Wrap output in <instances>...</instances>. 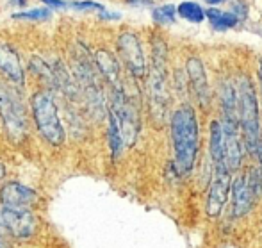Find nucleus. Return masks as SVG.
Listing matches in <instances>:
<instances>
[{"label": "nucleus", "mask_w": 262, "mask_h": 248, "mask_svg": "<svg viewBox=\"0 0 262 248\" xmlns=\"http://www.w3.org/2000/svg\"><path fill=\"white\" fill-rule=\"evenodd\" d=\"M169 129L175 152V170L179 175H187L198 155V120L194 107L189 104L177 107L171 113Z\"/></svg>", "instance_id": "f257e3e1"}, {"label": "nucleus", "mask_w": 262, "mask_h": 248, "mask_svg": "<svg viewBox=\"0 0 262 248\" xmlns=\"http://www.w3.org/2000/svg\"><path fill=\"white\" fill-rule=\"evenodd\" d=\"M239 93V127H241L243 143L245 150L252 157H257L260 136V114H259V100L252 79L246 75L239 77L237 82Z\"/></svg>", "instance_id": "f03ea898"}, {"label": "nucleus", "mask_w": 262, "mask_h": 248, "mask_svg": "<svg viewBox=\"0 0 262 248\" xmlns=\"http://www.w3.org/2000/svg\"><path fill=\"white\" fill-rule=\"evenodd\" d=\"M166 45L156 39L152 45V66L148 72V104L150 114L156 123H162L169 106L168 73H166Z\"/></svg>", "instance_id": "7ed1b4c3"}, {"label": "nucleus", "mask_w": 262, "mask_h": 248, "mask_svg": "<svg viewBox=\"0 0 262 248\" xmlns=\"http://www.w3.org/2000/svg\"><path fill=\"white\" fill-rule=\"evenodd\" d=\"M32 116L39 134L47 139L52 147H61L64 143V129L59 118L57 104L52 90H41L34 93L31 100Z\"/></svg>", "instance_id": "20e7f679"}, {"label": "nucleus", "mask_w": 262, "mask_h": 248, "mask_svg": "<svg viewBox=\"0 0 262 248\" xmlns=\"http://www.w3.org/2000/svg\"><path fill=\"white\" fill-rule=\"evenodd\" d=\"M0 118H2L6 134L11 141L21 143L27 138L29 121L25 106L18 91L4 82H0Z\"/></svg>", "instance_id": "39448f33"}, {"label": "nucleus", "mask_w": 262, "mask_h": 248, "mask_svg": "<svg viewBox=\"0 0 262 248\" xmlns=\"http://www.w3.org/2000/svg\"><path fill=\"white\" fill-rule=\"evenodd\" d=\"M111 113L116 116L118 125H120L121 136H123L125 147H132L138 139L139 134V113L136 107L134 100L125 93L123 86L113 88V95H111Z\"/></svg>", "instance_id": "423d86ee"}, {"label": "nucleus", "mask_w": 262, "mask_h": 248, "mask_svg": "<svg viewBox=\"0 0 262 248\" xmlns=\"http://www.w3.org/2000/svg\"><path fill=\"white\" fill-rule=\"evenodd\" d=\"M232 191V172L227 166V162L221 161L212 164V179L209 186L207 197V211L209 218H220L227 205L228 193Z\"/></svg>", "instance_id": "0eeeda50"}, {"label": "nucleus", "mask_w": 262, "mask_h": 248, "mask_svg": "<svg viewBox=\"0 0 262 248\" xmlns=\"http://www.w3.org/2000/svg\"><path fill=\"white\" fill-rule=\"evenodd\" d=\"M118 54H120L121 61L125 63L127 70L130 72L132 77L136 79H143L146 77V59L143 54V47L139 38L134 32H121L116 39Z\"/></svg>", "instance_id": "6e6552de"}, {"label": "nucleus", "mask_w": 262, "mask_h": 248, "mask_svg": "<svg viewBox=\"0 0 262 248\" xmlns=\"http://www.w3.org/2000/svg\"><path fill=\"white\" fill-rule=\"evenodd\" d=\"M4 227L9 231L14 238H31L36 231V218L31 213V209H14V207H4L2 213Z\"/></svg>", "instance_id": "1a4fd4ad"}, {"label": "nucleus", "mask_w": 262, "mask_h": 248, "mask_svg": "<svg viewBox=\"0 0 262 248\" xmlns=\"http://www.w3.org/2000/svg\"><path fill=\"white\" fill-rule=\"evenodd\" d=\"M186 75L191 84V91H193L196 102L202 107H207L210 102V90H209V80L207 73H205V66L200 57H189L186 63Z\"/></svg>", "instance_id": "9d476101"}, {"label": "nucleus", "mask_w": 262, "mask_h": 248, "mask_svg": "<svg viewBox=\"0 0 262 248\" xmlns=\"http://www.w3.org/2000/svg\"><path fill=\"white\" fill-rule=\"evenodd\" d=\"M220 106H221V123L225 127H239V93L234 82L225 79L220 88Z\"/></svg>", "instance_id": "9b49d317"}, {"label": "nucleus", "mask_w": 262, "mask_h": 248, "mask_svg": "<svg viewBox=\"0 0 262 248\" xmlns=\"http://www.w3.org/2000/svg\"><path fill=\"white\" fill-rule=\"evenodd\" d=\"M38 200V193L20 182H6L0 188V202L4 207L31 209Z\"/></svg>", "instance_id": "f8f14e48"}, {"label": "nucleus", "mask_w": 262, "mask_h": 248, "mask_svg": "<svg viewBox=\"0 0 262 248\" xmlns=\"http://www.w3.org/2000/svg\"><path fill=\"white\" fill-rule=\"evenodd\" d=\"M257 200L253 197L252 190H250L248 177L246 173H239L235 179L232 180V213L235 218H243L252 211L253 203Z\"/></svg>", "instance_id": "ddd939ff"}, {"label": "nucleus", "mask_w": 262, "mask_h": 248, "mask_svg": "<svg viewBox=\"0 0 262 248\" xmlns=\"http://www.w3.org/2000/svg\"><path fill=\"white\" fill-rule=\"evenodd\" d=\"M0 72L11 82L18 84V86L24 84L25 72H24V66H21L20 55H18V52L9 43H4V42H0Z\"/></svg>", "instance_id": "4468645a"}, {"label": "nucleus", "mask_w": 262, "mask_h": 248, "mask_svg": "<svg viewBox=\"0 0 262 248\" xmlns=\"http://www.w3.org/2000/svg\"><path fill=\"white\" fill-rule=\"evenodd\" d=\"M225 161L230 172H237L243 164V152H245V143H243L241 129L225 127Z\"/></svg>", "instance_id": "2eb2a0df"}, {"label": "nucleus", "mask_w": 262, "mask_h": 248, "mask_svg": "<svg viewBox=\"0 0 262 248\" xmlns=\"http://www.w3.org/2000/svg\"><path fill=\"white\" fill-rule=\"evenodd\" d=\"M93 59L98 68V73H100L113 88H120L121 84H120V65H118V59L105 49L95 52Z\"/></svg>", "instance_id": "dca6fc26"}, {"label": "nucleus", "mask_w": 262, "mask_h": 248, "mask_svg": "<svg viewBox=\"0 0 262 248\" xmlns=\"http://www.w3.org/2000/svg\"><path fill=\"white\" fill-rule=\"evenodd\" d=\"M209 154H210V159H212V164L225 161V131H223V123H221V120L210 121Z\"/></svg>", "instance_id": "f3484780"}, {"label": "nucleus", "mask_w": 262, "mask_h": 248, "mask_svg": "<svg viewBox=\"0 0 262 248\" xmlns=\"http://www.w3.org/2000/svg\"><path fill=\"white\" fill-rule=\"evenodd\" d=\"M205 14H207V20L210 22V27L214 31H228V29H234L239 24V16L232 13V11H221L217 7H209V9H205Z\"/></svg>", "instance_id": "a211bd4d"}, {"label": "nucleus", "mask_w": 262, "mask_h": 248, "mask_svg": "<svg viewBox=\"0 0 262 248\" xmlns=\"http://www.w3.org/2000/svg\"><path fill=\"white\" fill-rule=\"evenodd\" d=\"M107 118H109V127H107L109 149H111V154H113V159H118L125 149V141H123V136H121V131H120V125H118L116 116L109 111Z\"/></svg>", "instance_id": "6ab92c4d"}, {"label": "nucleus", "mask_w": 262, "mask_h": 248, "mask_svg": "<svg viewBox=\"0 0 262 248\" xmlns=\"http://www.w3.org/2000/svg\"><path fill=\"white\" fill-rule=\"evenodd\" d=\"M177 13H179L180 18L191 22V24H202V22L207 18L204 7H202L200 4L193 2V0H184V2H180L179 6H177Z\"/></svg>", "instance_id": "aec40b11"}, {"label": "nucleus", "mask_w": 262, "mask_h": 248, "mask_svg": "<svg viewBox=\"0 0 262 248\" xmlns=\"http://www.w3.org/2000/svg\"><path fill=\"white\" fill-rule=\"evenodd\" d=\"M31 70L34 75H38L41 80H45L49 86H54L55 88V75H54V68L49 66L41 57L38 55H32L31 57Z\"/></svg>", "instance_id": "412c9836"}, {"label": "nucleus", "mask_w": 262, "mask_h": 248, "mask_svg": "<svg viewBox=\"0 0 262 248\" xmlns=\"http://www.w3.org/2000/svg\"><path fill=\"white\" fill-rule=\"evenodd\" d=\"M177 14H179L177 13V7L171 6V4H164V6L156 7V9L152 11L154 22L159 25H171L173 22H175Z\"/></svg>", "instance_id": "4be33fe9"}, {"label": "nucleus", "mask_w": 262, "mask_h": 248, "mask_svg": "<svg viewBox=\"0 0 262 248\" xmlns=\"http://www.w3.org/2000/svg\"><path fill=\"white\" fill-rule=\"evenodd\" d=\"M248 177V184H250V190H252L253 197L255 200H259L262 197V172L260 168H250V172L246 173Z\"/></svg>", "instance_id": "5701e85b"}, {"label": "nucleus", "mask_w": 262, "mask_h": 248, "mask_svg": "<svg viewBox=\"0 0 262 248\" xmlns=\"http://www.w3.org/2000/svg\"><path fill=\"white\" fill-rule=\"evenodd\" d=\"M50 16V9L41 7V9H31V11H24V13H16L13 14V18L16 20H47Z\"/></svg>", "instance_id": "b1692460"}, {"label": "nucleus", "mask_w": 262, "mask_h": 248, "mask_svg": "<svg viewBox=\"0 0 262 248\" xmlns=\"http://www.w3.org/2000/svg\"><path fill=\"white\" fill-rule=\"evenodd\" d=\"M70 6L77 11H100V13H104L105 11L102 4L93 2V0H75V2H72Z\"/></svg>", "instance_id": "393cba45"}, {"label": "nucleus", "mask_w": 262, "mask_h": 248, "mask_svg": "<svg viewBox=\"0 0 262 248\" xmlns=\"http://www.w3.org/2000/svg\"><path fill=\"white\" fill-rule=\"evenodd\" d=\"M230 11H232L234 14H237L239 20H241V18H245V16H246V13H248V6H246V4L243 2V0H234V2H232Z\"/></svg>", "instance_id": "a878e982"}, {"label": "nucleus", "mask_w": 262, "mask_h": 248, "mask_svg": "<svg viewBox=\"0 0 262 248\" xmlns=\"http://www.w3.org/2000/svg\"><path fill=\"white\" fill-rule=\"evenodd\" d=\"M43 2H45L47 6L54 7V9H64V7L68 6V4L62 2V0H43Z\"/></svg>", "instance_id": "bb28decb"}, {"label": "nucleus", "mask_w": 262, "mask_h": 248, "mask_svg": "<svg viewBox=\"0 0 262 248\" xmlns=\"http://www.w3.org/2000/svg\"><path fill=\"white\" fill-rule=\"evenodd\" d=\"M257 161H259V168H260V172H262V139L259 141V149H257Z\"/></svg>", "instance_id": "cd10ccee"}, {"label": "nucleus", "mask_w": 262, "mask_h": 248, "mask_svg": "<svg viewBox=\"0 0 262 248\" xmlns=\"http://www.w3.org/2000/svg\"><path fill=\"white\" fill-rule=\"evenodd\" d=\"M207 4H210V6H217V4H221V2H225V0H205Z\"/></svg>", "instance_id": "c85d7f7f"}, {"label": "nucleus", "mask_w": 262, "mask_h": 248, "mask_svg": "<svg viewBox=\"0 0 262 248\" xmlns=\"http://www.w3.org/2000/svg\"><path fill=\"white\" fill-rule=\"evenodd\" d=\"M6 177V168H4V164H0V180Z\"/></svg>", "instance_id": "c756f323"}, {"label": "nucleus", "mask_w": 262, "mask_h": 248, "mask_svg": "<svg viewBox=\"0 0 262 248\" xmlns=\"http://www.w3.org/2000/svg\"><path fill=\"white\" fill-rule=\"evenodd\" d=\"M259 79H260V86H262V61H260V65H259Z\"/></svg>", "instance_id": "7c9ffc66"}, {"label": "nucleus", "mask_w": 262, "mask_h": 248, "mask_svg": "<svg viewBox=\"0 0 262 248\" xmlns=\"http://www.w3.org/2000/svg\"><path fill=\"white\" fill-rule=\"evenodd\" d=\"M2 229H6V227H4V221H2V216H0V234H2Z\"/></svg>", "instance_id": "2f4dec72"}, {"label": "nucleus", "mask_w": 262, "mask_h": 248, "mask_svg": "<svg viewBox=\"0 0 262 248\" xmlns=\"http://www.w3.org/2000/svg\"><path fill=\"white\" fill-rule=\"evenodd\" d=\"M16 4H20V6H25V0H16Z\"/></svg>", "instance_id": "473e14b6"}]
</instances>
